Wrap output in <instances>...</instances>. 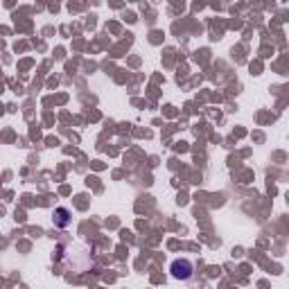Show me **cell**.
<instances>
[{
  "label": "cell",
  "mask_w": 289,
  "mask_h": 289,
  "mask_svg": "<svg viewBox=\"0 0 289 289\" xmlns=\"http://www.w3.org/2000/svg\"><path fill=\"white\" fill-rule=\"evenodd\" d=\"M70 222H72V213L68 208L61 206V208L55 210V226H57V228H68Z\"/></svg>",
  "instance_id": "2"
},
{
  "label": "cell",
  "mask_w": 289,
  "mask_h": 289,
  "mask_svg": "<svg viewBox=\"0 0 289 289\" xmlns=\"http://www.w3.org/2000/svg\"><path fill=\"white\" fill-rule=\"evenodd\" d=\"M170 273H172V278H176V280H190L194 276V265L188 260V257H176V260L170 265Z\"/></svg>",
  "instance_id": "1"
}]
</instances>
